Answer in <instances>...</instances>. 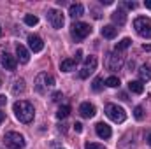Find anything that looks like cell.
Segmentation results:
<instances>
[{
    "instance_id": "6da1fadb",
    "label": "cell",
    "mask_w": 151,
    "mask_h": 149,
    "mask_svg": "<svg viewBox=\"0 0 151 149\" xmlns=\"http://www.w3.org/2000/svg\"><path fill=\"white\" fill-rule=\"evenodd\" d=\"M12 111H14V116L21 121V123H30L34 119V105L27 100H18L14 105H12Z\"/></svg>"
},
{
    "instance_id": "7a4b0ae2",
    "label": "cell",
    "mask_w": 151,
    "mask_h": 149,
    "mask_svg": "<svg viewBox=\"0 0 151 149\" xmlns=\"http://www.w3.org/2000/svg\"><path fill=\"white\" fill-rule=\"evenodd\" d=\"M4 144L9 149H23L25 148V137L18 132H5L4 133Z\"/></svg>"
},
{
    "instance_id": "3957f363",
    "label": "cell",
    "mask_w": 151,
    "mask_h": 149,
    "mask_svg": "<svg viewBox=\"0 0 151 149\" xmlns=\"http://www.w3.org/2000/svg\"><path fill=\"white\" fill-rule=\"evenodd\" d=\"M134 28L141 37L151 39V18H146V16L135 18L134 19Z\"/></svg>"
},
{
    "instance_id": "277c9868",
    "label": "cell",
    "mask_w": 151,
    "mask_h": 149,
    "mask_svg": "<svg viewBox=\"0 0 151 149\" xmlns=\"http://www.w3.org/2000/svg\"><path fill=\"white\" fill-rule=\"evenodd\" d=\"M91 34V27L88 23H83V21H77L70 27V35L76 39V40H83Z\"/></svg>"
},
{
    "instance_id": "5b68a950",
    "label": "cell",
    "mask_w": 151,
    "mask_h": 149,
    "mask_svg": "<svg viewBox=\"0 0 151 149\" xmlns=\"http://www.w3.org/2000/svg\"><path fill=\"white\" fill-rule=\"evenodd\" d=\"M106 114H107L109 119H113L114 123H123V121L127 119V112H125V109L119 107V105H116V104L106 105Z\"/></svg>"
},
{
    "instance_id": "8992f818",
    "label": "cell",
    "mask_w": 151,
    "mask_h": 149,
    "mask_svg": "<svg viewBox=\"0 0 151 149\" xmlns=\"http://www.w3.org/2000/svg\"><path fill=\"white\" fill-rule=\"evenodd\" d=\"M53 86H55V77L53 75L46 74V72L37 75V79H35V90H37L39 93H46L47 88H53Z\"/></svg>"
},
{
    "instance_id": "52a82bcc",
    "label": "cell",
    "mask_w": 151,
    "mask_h": 149,
    "mask_svg": "<svg viewBox=\"0 0 151 149\" xmlns=\"http://www.w3.org/2000/svg\"><path fill=\"white\" fill-rule=\"evenodd\" d=\"M47 19H49L51 27L56 28V30H60V28L63 27V23H65L63 14H62L60 11H56V9H49V11H47Z\"/></svg>"
},
{
    "instance_id": "ba28073f",
    "label": "cell",
    "mask_w": 151,
    "mask_h": 149,
    "mask_svg": "<svg viewBox=\"0 0 151 149\" xmlns=\"http://www.w3.org/2000/svg\"><path fill=\"white\" fill-rule=\"evenodd\" d=\"M0 63H2V67H4L5 70H16L18 60H16V56H12V54L2 51V54H0Z\"/></svg>"
},
{
    "instance_id": "9c48e42d",
    "label": "cell",
    "mask_w": 151,
    "mask_h": 149,
    "mask_svg": "<svg viewBox=\"0 0 151 149\" xmlns=\"http://www.w3.org/2000/svg\"><path fill=\"white\" fill-rule=\"evenodd\" d=\"M123 67V56L119 54V53H111L109 54V58H107V69L109 70H119Z\"/></svg>"
},
{
    "instance_id": "30bf717a",
    "label": "cell",
    "mask_w": 151,
    "mask_h": 149,
    "mask_svg": "<svg viewBox=\"0 0 151 149\" xmlns=\"http://www.w3.org/2000/svg\"><path fill=\"white\" fill-rule=\"evenodd\" d=\"M95 132H97V135H99L100 139H109V137L113 135L111 126H109V125H106L104 121H100V123H97V125H95Z\"/></svg>"
},
{
    "instance_id": "8fae6325",
    "label": "cell",
    "mask_w": 151,
    "mask_h": 149,
    "mask_svg": "<svg viewBox=\"0 0 151 149\" xmlns=\"http://www.w3.org/2000/svg\"><path fill=\"white\" fill-rule=\"evenodd\" d=\"M95 112H97V109H95V105L93 104H90V102H83L81 105H79V114L83 116V117H93L95 116Z\"/></svg>"
},
{
    "instance_id": "7c38bea8",
    "label": "cell",
    "mask_w": 151,
    "mask_h": 149,
    "mask_svg": "<svg viewBox=\"0 0 151 149\" xmlns=\"http://www.w3.org/2000/svg\"><path fill=\"white\" fill-rule=\"evenodd\" d=\"M28 46L34 53H40L44 49V42L39 35H28Z\"/></svg>"
},
{
    "instance_id": "4fadbf2b",
    "label": "cell",
    "mask_w": 151,
    "mask_h": 149,
    "mask_svg": "<svg viewBox=\"0 0 151 149\" xmlns=\"http://www.w3.org/2000/svg\"><path fill=\"white\" fill-rule=\"evenodd\" d=\"M16 60H19V63H28L30 62V53L25 46L18 44L16 46Z\"/></svg>"
},
{
    "instance_id": "5bb4252c",
    "label": "cell",
    "mask_w": 151,
    "mask_h": 149,
    "mask_svg": "<svg viewBox=\"0 0 151 149\" xmlns=\"http://www.w3.org/2000/svg\"><path fill=\"white\" fill-rule=\"evenodd\" d=\"M111 19H113V23H114V25H118V27H123V25L127 23V14H125V11L118 9L116 12H113Z\"/></svg>"
},
{
    "instance_id": "9a60e30c",
    "label": "cell",
    "mask_w": 151,
    "mask_h": 149,
    "mask_svg": "<svg viewBox=\"0 0 151 149\" xmlns=\"http://www.w3.org/2000/svg\"><path fill=\"white\" fill-rule=\"evenodd\" d=\"M83 14H84L83 4H72V5L69 7V16H70V18H81Z\"/></svg>"
},
{
    "instance_id": "2e32d148",
    "label": "cell",
    "mask_w": 151,
    "mask_h": 149,
    "mask_svg": "<svg viewBox=\"0 0 151 149\" xmlns=\"http://www.w3.org/2000/svg\"><path fill=\"white\" fill-rule=\"evenodd\" d=\"M100 34H102L104 39H114L116 35H118V28L113 27V25H106V27L100 30Z\"/></svg>"
},
{
    "instance_id": "e0dca14e",
    "label": "cell",
    "mask_w": 151,
    "mask_h": 149,
    "mask_svg": "<svg viewBox=\"0 0 151 149\" xmlns=\"http://www.w3.org/2000/svg\"><path fill=\"white\" fill-rule=\"evenodd\" d=\"M128 90H130L132 93L141 95V93L144 91V84H142L141 81H130V82H128Z\"/></svg>"
},
{
    "instance_id": "ac0fdd59",
    "label": "cell",
    "mask_w": 151,
    "mask_h": 149,
    "mask_svg": "<svg viewBox=\"0 0 151 149\" xmlns=\"http://www.w3.org/2000/svg\"><path fill=\"white\" fill-rule=\"evenodd\" d=\"M76 62L74 58H67V60H63L62 63H60V70H63V72H70L72 69L76 67Z\"/></svg>"
},
{
    "instance_id": "d6986e66",
    "label": "cell",
    "mask_w": 151,
    "mask_h": 149,
    "mask_svg": "<svg viewBox=\"0 0 151 149\" xmlns=\"http://www.w3.org/2000/svg\"><path fill=\"white\" fill-rule=\"evenodd\" d=\"M97 63H99V62H97L95 56H86V58H84V69H86L88 72H93V70L97 69Z\"/></svg>"
},
{
    "instance_id": "ffe728a7",
    "label": "cell",
    "mask_w": 151,
    "mask_h": 149,
    "mask_svg": "<svg viewBox=\"0 0 151 149\" xmlns=\"http://www.w3.org/2000/svg\"><path fill=\"white\" fill-rule=\"evenodd\" d=\"M139 77H141V82L142 81H150L151 79V67L150 65H142L139 69Z\"/></svg>"
},
{
    "instance_id": "44dd1931",
    "label": "cell",
    "mask_w": 151,
    "mask_h": 149,
    "mask_svg": "<svg viewBox=\"0 0 151 149\" xmlns=\"http://www.w3.org/2000/svg\"><path fill=\"white\" fill-rule=\"evenodd\" d=\"M23 91H25V81H23V79H18V81H14L12 93H14V95H18V93H23Z\"/></svg>"
},
{
    "instance_id": "7402d4cb",
    "label": "cell",
    "mask_w": 151,
    "mask_h": 149,
    "mask_svg": "<svg viewBox=\"0 0 151 149\" xmlns=\"http://www.w3.org/2000/svg\"><path fill=\"white\" fill-rule=\"evenodd\" d=\"M130 44H132V40H130L128 37L121 39V40H119V42L116 44V49H114V51H116V53H119V51H123V49H127V47H128Z\"/></svg>"
},
{
    "instance_id": "603a6c76",
    "label": "cell",
    "mask_w": 151,
    "mask_h": 149,
    "mask_svg": "<svg viewBox=\"0 0 151 149\" xmlns=\"http://www.w3.org/2000/svg\"><path fill=\"white\" fill-rule=\"evenodd\" d=\"M69 114H70V105H62V107L58 109V112H56V117H58V119H65Z\"/></svg>"
},
{
    "instance_id": "cb8c5ba5",
    "label": "cell",
    "mask_w": 151,
    "mask_h": 149,
    "mask_svg": "<svg viewBox=\"0 0 151 149\" xmlns=\"http://www.w3.org/2000/svg\"><path fill=\"white\" fill-rule=\"evenodd\" d=\"M104 84L109 86V88H118V86H119V79H118L116 75H111V77H107V79L104 81Z\"/></svg>"
},
{
    "instance_id": "d4e9b609",
    "label": "cell",
    "mask_w": 151,
    "mask_h": 149,
    "mask_svg": "<svg viewBox=\"0 0 151 149\" xmlns=\"http://www.w3.org/2000/svg\"><path fill=\"white\" fill-rule=\"evenodd\" d=\"M102 82H104V79H102V77H95V79H93V82H91V90H93V91H100V90H102V86H104Z\"/></svg>"
},
{
    "instance_id": "484cf974",
    "label": "cell",
    "mask_w": 151,
    "mask_h": 149,
    "mask_svg": "<svg viewBox=\"0 0 151 149\" xmlns=\"http://www.w3.org/2000/svg\"><path fill=\"white\" fill-rule=\"evenodd\" d=\"M25 23H27L28 27H35L39 23V18L34 16V14H27V16H25Z\"/></svg>"
},
{
    "instance_id": "4316f807",
    "label": "cell",
    "mask_w": 151,
    "mask_h": 149,
    "mask_svg": "<svg viewBox=\"0 0 151 149\" xmlns=\"http://www.w3.org/2000/svg\"><path fill=\"white\" fill-rule=\"evenodd\" d=\"M134 117H135L137 121H142V119H144V109H142L141 105H137V107L134 109Z\"/></svg>"
},
{
    "instance_id": "83f0119b",
    "label": "cell",
    "mask_w": 151,
    "mask_h": 149,
    "mask_svg": "<svg viewBox=\"0 0 151 149\" xmlns=\"http://www.w3.org/2000/svg\"><path fill=\"white\" fill-rule=\"evenodd\" d=\"M84 149H106L102 144H95V142H88L86 146H84Z\"/></svg>"
},
{
    "instance_id": "f1b7e54d",
    "label": "cell",
    "mask_w": 151,
    "mask_h": 149,
    "mask_svg": "<svg viewBox=\"0 0 151 149\" xmlns=\"http://www.w3.org/2000/svg\"><path fill=\"white\" fill-rule=\"evenodd\" d=\"M62 98H63L62 91H55V93H53V102H60Z\"/></svg>"
},
{
    "instance_id": "f546056e",
    "label": "cell",
    "mask_w": 151,
    "mask_h": 149,
    "mask_svg": "<svg viewBox=\"0 0 151 149\" xmlns=\"http://www.w3.org/2000/svg\"><path fill=\"white\" fill-rule=\"evenodd\" d=\"M90 74H91V72H88L86 69H83V70L79 72V77H81V79H86V77H88V75H90Z\"/></svg>"
},
{
    "instance_id": "4dcf8cb0",
    "label": "cell",
    "mask_w": 151,
    "mask_h": 149,
    "mask_svg": "<svg viewBox=\"0 0 151 149\" xmlns=\"http://www.w3.org/2000/svg\"><path fill=\"white\" fill-rule=\"evenodd\" d=\"M144 139H146V142H148V146H151V130H148V132L144 133Z\"/></svg>"
},
{
    "instance_id": "1f68e13d",
    "label": "cell",
    "mask_w": 151,
    "mask_h": 149,
    "mask_svg": "<svg viewBox=\"0 0 151 149\" xmlns=\"http://www.w3.org/2000/svg\"><path fill=\"white\" fill-rule=\"evenodd\" d=\"M74 130L77 133H81V132H83V125H81V123H74Z\"/></svg>"
},
{
    "instance_id": "d6a6232c",
    "label": "cell",
    "mask_w": 151,
    "mask_h": 149,
    "mask_svg": "<svg viewBox=\"0 0 151 149\" xmlns=\"http://www.w3.org/2000/svg\"><path fill=\"white\" fill-rule=\"evenodd\" d=\"M81 58H83V51H77V53H76V62H81Z\"/></svg>"
},
{
    "instance_id": "836d02e7",
    "label": "cell",
    "mask_w": 151,
    "mask_h": 149,
    "mask_svg": "<svg viewBox=\"0 0 151 149\" xmlns=\"http://www.w3.org/2000/svg\"><path fill=\"white\" fill-rule=\"evenodd\" d=\"M125 5H127L128 9H135V2H125Z\"/></svg>"
},
{
    "instance_id": "e575fe53",
    "label": "cell",
    "mask_w": 151,
    "mask_h": 149,
    "mask_svg": "<svg viewBox=\"0 0 151 149\" xmlns=\"http://www.w3.org/2000/svg\"><path fill=\"white\" fill-rule=\"evenodd\" d=\"M102 4H104V5H111V4H113V0H102Z\"/></svg>"
},
{
    "instance_id": "d590c367",
    "label": "cell",
    "mask_w": 151,
    "mask_h": 149,
    "mask_svg": "<svg viewBox=\"0 0 151 149\" xmlns=\"http://www.w3.org/2000/svg\"><path fill=\"white\" fill-rule=\"evenodd\" d=\"M5 100H7V98H5V97L2 95V97H0V105H4V104H5Z\"/></svg>"
},
{
    "instance_id": "8d00e7d4",
    "label": "cell",
    "mask_w": 151,
    "mask_h": 149,
    "mask_svg": "<svg viewBox=\"0 0 151 149\" xmlns=\"http://www.w3.org/2000/svg\"><path fill=\"white\" fill-rule=\"evenodd\" d=\"M4 119H5V114L0 111V125H2V121H4Z\"/></svg>"
},
{
    "instance_id": "74e56055",
    "label": "cell",
    "mask_w": 151,
    "mask_h": 149,
    "mask_svg": "<svg viewBox=\"0 0 151 149\" xmlns=\"http://www.w3.org/2000/svg\"><path fill=\"white\" fill-rule=\"evenodd\" d=\"M144 5H146L148 9H151V0H146V2H144Z\"/></svg>"
},
{
    "instance_id": "f35d334b",
    "label": "cell",
    "mask_w": 151,
    "mask_h": 149,
    "mask_svg": "<svg viewBox=\"0 0 151 149\" xmlns=\"http://www.w3.org/2000/svg\"><path fill=\"white\" fill-rule=\"evenodd\" d=\"M142 49H144V51H151V46H146V44H144V46H142Z\"/></svg>"
},
{
    "instance_id": "ab89813d",
    "label": "cell",
    "mask_w": 151,
    "mask_h": 149,
    "mask_svg": "<svg viewBox=\"0 0 151 149\" xmlns=\"http://www.w3.org/2000/svg\"><path fill=\"white\" fill-rule=\"evenodd\" d=\"M0 35H2V27H0Z\"/></svg>"
},
{
    "instance_id": "60d3db41",
    "label": "cell",
    "mask_w": 151,
    "mask_h": 149,
    "mask_svg": "<svg viewBox=\"0 0 151 149\" xmlns=\"http://www.w3.org/2000/svg\"><path fill=\"white\" fill-rule=\"evenodd\" d=\"M0 86H2V79H0Z\"/></svg>"
}]
</instances>
